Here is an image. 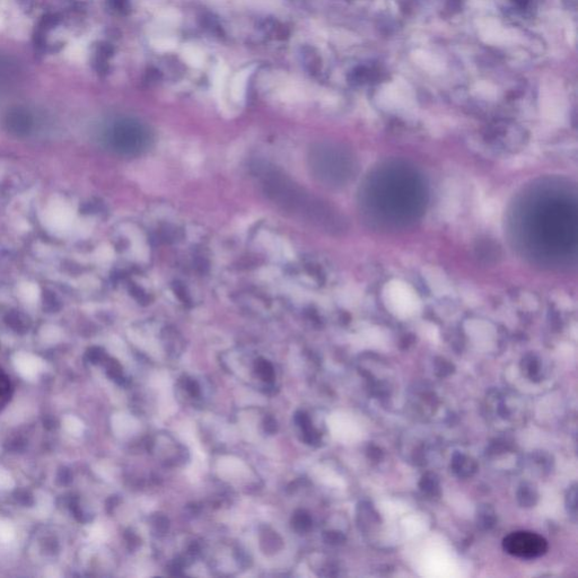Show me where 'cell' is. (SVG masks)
<instances>
[{"mask_svg":"<svg viewBox=\"0 0 578 578\" xmlns=\"http://www.w3.org/2000/svg\"><path fill=\"white\" fill-rule=\"evenodd\" d=\"M422 273L434 294H436L437 296H445L451 294L452 288L450 282L441 269L428 265L422 270Z\"/></svg>","mask_w":578,"mask_h":578,"instance_id":"cell-6","label":"cell"},{"mask_svg":"<svg viewBox=\"0 0 578 578\" xmlns=\"http://www.w3.org/2000/svg\"><path fill=\"white\" fill-rule=\"evenodd\" d=\"M14 364L17 372H20V374L26 380H34L43 367V364L39 358L29 353H18L14 359Z\"/></svg>","mask_w":578,"mask_h":578,"instance_id":"cell-7","label":"cell"},{"mask_svg":"<svg viewBox=\"0 0 578 578\" xmlns=\"http://www.w3.org/2000/svg\"><path fill=\"white\" fill-rule=\"evenodd\" d=\"M507 553L522 559H535L548 551V542L541 535L528 531H517L502 540Z\"/></svg>","mask_w":578,"mask_h":578,"instance_id":"cell-2","label":"cell"},{"mask_svg":"<svg viewBox=\"0 0 578 578\" xmlns=\"http://www.w3.org/2000/svg\"><path fill=\"white\" fill-rule=\"evenodd\" d=\"M451 469L453 471L455 475L459 478H470L477 472L478 470V463L475 460L470 458L468 455H464L460 452L454 453L453 458H452L451 462Z\"/></svg>","mask_w":578,"mask_h":578,"instance_id":"cell-8","label":"cell"},{"mask_svg":"<svg viewBox=\"0 0 578 578\" xmlns=\"http://www.w3.org/2000/svg\"><path fill=\"white\" fill-rule=\"evenodd\" d=\"M263 428H264V431L270 434V435H272V434L276 432L278 430V423L276 421V419L271 416L265 417L264 420H263Z\"/></svg>","mask_w":578,"mask_h":578,"instance_id":"cell-28","label":"cell"},{"mask_svg":"<svg viewBox=\"0 0 578 578\" xmlns=\"http://www.w3.org/2000/svg\"><path fill=\"white\" fill-rule=\"evenodd\" d=\"M295 422L302 428V430H305L312 426L310 417L303 411H298L295 413Z\"/></svg>","mask_w":578,"mask_h":578,"instance_id":"cell-27","label":"cell"},{"mask_svg":"<svg viewBox=\"0 0 578 578\" xmlns=\"http://www.w3.org/2000/svg\"><path fill=\"white\" fill-rule=\"evenodd\" d=\"M498 212H499V207L495 201L489 200L483 206L482 213L487 219H495L498 216Z\"/></svg>","mask_w":578,"mask_h":578,"instance_id":"cell-25","label":"cell"},{"mask_svg":"<svg viewBox=\"0 0 578 578\" xmlns=\"http://www.w3.org/2000/svg\"><path fill=\"white\" fill-rule=\"evenodd\" d=\"M522 370L525 373V375L529 377L531 381L538 382L542 380V372H541V365H540L539 359L533 355L526 356L523 363H522Z\"/></svg>","mask_w":578,"mask_h":578,"instance_id":"cell-14","label":"cell"},{"mask_svg":"<svg viewBox=\"0 0 578 578\" xmlns=\"http://www.w3.org/2000/svg\"><path fill=\"white\" fill-rule=\"evenodd\" d=\"M254 368L256 371V374L260 376V379L264 382H267V383H270V382H272V380L274 379L273 366L268 360L263 359V358H260V359L255 362Z\"/></svg>","mask_w":578,"mask_h":578,"instance_id":"cell-18","label":"cell"},{"mask_svg":"<svg viewBox=\"0 0 578 578\" xmlns=\"http://www.w3.org/2000/svg\"><path fill=\"white\" fill-rule=\"evenodd\" d=\"M497 522V515L493 507L489 504H481L477 510V524L481 530L492 529Z\"/></svg>","mask_w":578,"mask_h":578,"instance_id":"cell-11","label":"cell"},{"mask_svg":"<svg viewBox=\"0 0 578 578\" xmlns=\"http://www.w3.org/2000/svg\"><path fill=\"white\" fill-rule=\"evenodd\" d=\"M9 395H11V384H9L8 377L0 368V409L7 403Z\"/></svg>","mask_w":578,"mask_h":578,"instance_id":"cell-20","label":"cell"},{"mask_svg":"<svg viewBox=\"0 0 578 578\" xmlns=\"http://www.w3.org/2000/svg\"><path fill=\"white\" fill-rule=\"evenodd\" d=\"M357 519H358V523L359 525H362L363 529H365L367 525H370L371 523L374 524V523H379L380 522V516L377 513L375 512L374 508L370 504V502L367 501H363L360 502L359 505H358L357 508Z\"/></svg>","mask_w":578,"mask_h":578,"instance_id":"cell-13","label":"cell"},{"mask_svg":"<svg viewBox=\"0 0 578 578\" xmlns=\"http://www.w3.org/2000/svg\"><path fill=\"white\" fill-rule=\"evenodd\" d=\"M184 388L186 390V392H188L192 398H197L200 395V386L197 381L186 377L184 380Z\"/></svg>","mask_w":578,"mask_h":578,"instance_id":"cell-26","label":"cell"},{"mask_svg":"<svg viewBox=\"0 0 578 578\" xmlns=\"http://www.w3.org/2000/svg\"><path fill=\"white\" fill-rule=\"evenodd\" d=\"M460 208V197L458 188L451 183L444 191L442 201V213L446 219H452L458 213Z\"/></svg>","mask_w":578,"mask_h":578,"instance_id":"cell-9","label":"cell"},{"mask_svg":"<svg viewBox=\"0 0 578 578\" xmlns=\"http://www.w3.org/2000/svg\"><path fill=\"white\" fill-rule=\"evenodd\" d=\"M435 373L437 374V376L440 377H446L451 375L452 373H454V366L452 365L451 363H449L445 359H438L435 363Z\"/></svg>","mask_w":578,"mask_h":578,"instance_id":"cell-22","label":"cell"},{"mask_svg":"<svg viewBox=\"0 0 578 578\" xmlns=\"http://www.w3.org/2000/svg\"><path fill=\"white\" fill-rule=\"evenodd\" d=\"M383 298L389 309L398 314H408L418 304L416 293L408 283L400 280L390 281L385 286Z\"/></svg>","mask_w":578,"mask_h":578,"instance_id":"cell-3","label":"cell"},{"mask_svg":"<svg viewBox=\"0 0 578 578\" xmlns=\"http://www.w3.org/2000/svg\"><path fill=\"white\" fill-rule=\"evenodd\" d=\"M13 486V480L8 472L0 468V489H11Z\"/></svg>","mask_w":578,"mask_h":578,"instance_id":"cell-29","label":"cell"},{"mask_svg":"<svg viewBox=\"0 0 578 578\" xmlns=\"http://www.w3.org/2000/svg\"><path fill=\"white\" fill-rule=\"evenodd\" d=\"M263 193L282 211L307 222H320L319 202L281 172L263 169L259 173Z\"/></svg>","mask_w":578,"mask_h":578,"instance_id":"cell-1","label":"cell"},{"mask_svg":"<svg viewBox=\"0 0 578 578\" xmlns=\"http://www.w3.org/2000/svg\"><path fill=\"white\" fill-rule=\"evenodd\" d=\"M419 488L429 497H440L442 493L440 478L432 472H427L422 475L420 481H419Z\"/></svg>","mask_w":578,"mask_h":578,"instance_id":"cell-12","label":"cell"},{"mask_svg":"<svg viewBox=\"0 0 578 578\" xmlns=\"http://www.w3.org/2000/svg\"><path fill=\"white\" fill-rule=\"evenodd\" d=\"M516 499L522 507H533L539 499L538 489L531 482H522L516 492Z\"/></svg>","mask_w":578,"mask_h":578,"instance_id":"cell-10","label":"cell"},{"mask_svg":"<svg viewBox=\"0 0 578 578\" xmlns=\"http://www.w3.org/2000/svg\"><path fill=\"white\" fill-rule=\"evenodd\" d=\"M303 436H304V441L310 445H318L321 442V435L318 430L314 429L313 426L303 430Z\"/></svg>","mask_w":578,"mask_h":578,"instance_id":"cell-24","label":"cell"},{"mask_svg":"<svg viewBox=\"0 0 578 578\" xmlns=\"http://www.w3.org/2000/svg\"><path fill=\"white\" fill-rule=\"evenodd\" d=\"M64 426H66L68 431H70L73 434H77L79 430H81V423H79L77 421V419L74 418V417L67 418L66 420H64Z\"/></svg>","mask_w":578,"mask_h":578,"instance_id":"cell-30","label":"cell"},{"mask_svg":"<svg viewBox=\"0 0 578 578\" xmlns=\"http://www.w3.org/2000/svg\"><path fill=\"white\" fill-rule=\"evenodd\" d=\"M514 2H516L517 4L522 5V6H524V5H525L526 3H528V0H514Z\"/></svg>","mask_w":578,"mask_h":578,"instance_id":"cell-32","label":"cell"},{"mask_svg":"<svg viewBox=\"0 0 578 578\" xmlns=\"http://www.w3.org/2000/svg\"><path fill=\"white\" fill-rule=\"evenodd\" d=\"M152 523H153V530L154 532H155L156 535H164L167 530H169V526H170V522L167 520V517L162 515V514H156L155 516L152 519Z\"/></svg>","mask_w":578,"mask_h":578,"instance_id":"cell-21","label":"cell"},{"mask_svg":"<svg viewBox=\"0 0 578 578\" xmlns=\"http://www.w3.org/2000/svg\"><path fill=\"white\" fill-rule=\"evenodd\" d=\"M292 525L297 532H307L312 528V519L309 513L303 510L296 511L292 517Z\"/></svg>","mask_w":578,"mask_h":578,"instance_id":"cell-15","label":"cell"},{"mask_svg":"<svg viewBox=\"0 0 578 578\" xmlns=\"http://www.w3.org/2000/svg\"><path fill=\"white\" fill-rule=\"evenodd\" d=\"M323 540L328 544L339 545L344 543L346 537H344L342 532H339V531H326L323 534Z\"/></svg>","mask_w":578,"mask_h":578,"instance_id":"cell-23","label":"cell"},{"mask_svg":"<svg viewBox=\"0 0 578 578\" xmlns=\"http://www.w3.org/2000/svg\"><path fill=\"white\" fill-rule=\"evenodd\" d=\"M367 454H368V458L372 459V460H375V461H379L383 458V453H382L381 449H379V447L375 446V445H371L370 447H368Z\"/></svg>","mask_w":578,"mask_h":578,"instance_id":"cell-31","label":"cell"},{"mask_svg":"<svg viewBox=\"0 0 578 578\" xmlns=\"http://www.w3.org/2000/svg\"><path fill=\"white\" fill-rule=\"evenodd\" d=\"M531 458H532V461L539 465V468L541 469V471L543 472H550L551 471L552 467H553V458L551 454H549L548 452L545 451H535L531 455Z\"/></svg>","mask_w":578,"mask_h":578,"instance_id":"cell-17","label":"cell"},{"mask_svg":"<svg viewBox=\"0 0 578 578\" xmlns=\"http://www.w3.org/2000/svg\"><path fill=\"white\" fill-rule=\"evenodd\" d=\"M44 222L46 227L53 232H63L70 228L74 213L64 201H54L45 210Z\"/></svg>","mask_w":578,"mask_h":578,"instance_id":"cell-5","label":"cell"},{"mask_svg":"<svg viewBox=\"0 0 578 578\" xmlns=\"http://www.w3.org/2000/svg\"><path fill=\"white\" fill-rule=\"evenodd\" d=\"M566 507L567 512L572 520L576 521L577 517V484L574 483L568 488L566 493Z\"/></svg>","mask_w":578,"mask_h":578,"instance_id":"cell-19","label":"cell"},{"mask_svg":"<svg viewBox=\"0 0 578 578\" xmlns=\"http://www.w3.org/2000/svg\"><path fill=\"white\" fill-rule=\"evenodd\" d=\"M18 291H20L22 300L26 303H29V304H33V303H36L39 301L40 288L33 282L22 283Z\"/></svg>","mask_w":578,"mask_h":578,"instance_id":"cell-16","label":"cell"},{"mask_svg":"<svg viewBox=\"0 0 578 578\" xmlns=\"http://www.w3.org/2000/svg\"><path fill=\"white\" fill-rule=\"evenodd\" d=\"M149 142V133L146 128L136 122H127L116 130V143L121 151L128 154L140 153Z\"/></svg>","mask_w":578,"mask_h":578,"instance_id":"cell-4","label":"cell"}]
</instances>
